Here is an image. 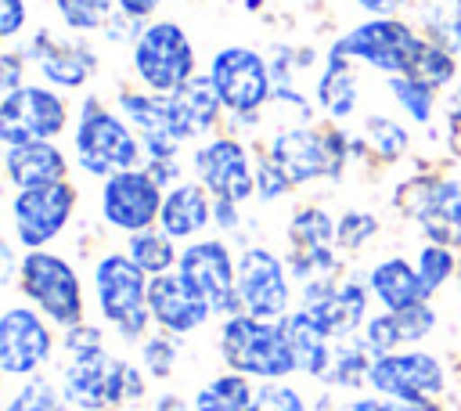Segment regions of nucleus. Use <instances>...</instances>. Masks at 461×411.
Instances as JSON below:
<instances>
[{
    "label": "nucleus",
    "instance_id": "49",
    "mask_svg": "<svg viewBox=\"0 0 461 411\" xmlns=\"http://www.w3.org/2000/svg\"><path fill=\"white\" fill-rule=\"evenodd\" d=\"M212 224H216L220 231H234V227H238V202L216 198V206H212Z\"/></svg>",
    "mask_w": 461,
    "mask_h": 411
},
{
    "label": "nucleus",
    "instance_id": "3",
    "mask_svg": "<svg viewBox=\"0 0 461 411\" xmlns=\"http://www.w3.org/2000/svg\"><path fill=\"white\" fill-rule=\"evenodd\" d=\"M148 285L151 278L126 256V252H104L94 263V299L104 317V324L115 328L122 342H140L151 321L148 310Z\"/></svg>",
    "mask_w": 461,
    "mask_h": 411
},
{
    "label": "nucleus",
    "instance_id": "8",
    "mask_svg": "<svg viewBox=\"0 0 461 411\" xmlns=\"http://www.w3.org/2000/svg\"><path fill=\"white\" fill-rule=\"evenodd\" d=\"M396 209L421 227L425 242L461 249V180L418 173L396 187Z\"/></svg>",
    "mask_w": 461,
    "mask_h": 411
},
{
    "label": "nucleus",
    "instance_id": "6",
    "mask_svg": "<svg viewBox=\"0 0 461 411\" xmlns=\"http://www.w3.org/2000/svg\"><path fill=\"white\" fill-rule=\"evenodd\" d=\"M18 288L22 296L58 328H72L83 321V281L76 267L47 249H29L18 263Z\"/></svg>",
    "mask_w": 461,
    "mask_h": 411
},
{
    "label": "nucleus",
    "instance_id": "46",
    "mask_svg": "<svg viewBox=\"0 0 461 411\" xmlns=\"http://www.w3.org/2000/svg\"><path fill=\"white\" fill-rule=\"evenodd\" d=\"M25 54L22 50H7V54H0V87H4V94H11V90H18V87H25L22 83V72H25Z\"/></svg>",
    "mask_w": 461,
    "mask_h": 411
},
{
    "label": "nucleus",
    "instance_id": "25",
    "mask_svg": "<svg viewBox=\"0 0 461 411\" xmlns=\"http://www.w3.org/2000/svg\"><path fill=\"white\" fill-rule=\"evenodd\" d=\"M212 206H216V198H209V191L198 180H180L162 198L158 227L176 242L194 238L212 224Z\"/></svg>",
    "mask_w": 461,
    "mask_h": 411
},
{
    "label": "nucleus",
    "instance_id": "18",
    "mask_svg": "<svg viewBox=\"0 0 461 411\" xmlns=\"http://www.w3.org/2000/svg\"><path fill=\"white\" fill-rule=\"evenodd\" d=\"M367 299L371 288L360 278H328V281H310L303 285V310L335 339H353L360 335V328L367 324Z\"/></svg>",
    "mask_w": 461,
    "mask_h": 411
},
{
    "label": "nucleus",
    "instance_id": "11",
    "mask_svg": "<svg viewBox=\"0 0 461 411\" xmlns=\"http://www.w3.org/2000/svg\"><path fill=\"white\" fill-rule=\"evenodd\" d=\"M367 386L389 400L425 404L447 393V368L429 350H396L371 361Z\"/></svg>",
    "mask_w": 461,
    "mask_h": 411
},
{
    "label": "nucleus",
    "instance_id": "52",
    "mask_svg": "<svg viewBox=\"0 0 461 411\" xmlns=\"http://www.w3.org/2000/svg\"><path fill=\"white\" fill-rule=\"evenodd\" d=\"M450 123H454V126L461 123V83H457V90H454V97H450Z\"/></svg>",
    "mask_w": 461,
    "mask_h": 411
},
{
    "label": "nucleus",
    "instance_id": "4",
    "mask_svg": "<svg viewBox=\"0 0 461 411\" xmlns=\"http://www.w3.org/2000/svg\"><path fill=\"white\" fill-rule=\"evenodd\" d=\"M72 151H76V162L83 173L104 180L119 169H137L140 137L133 133V126L122 115L104 108L97 97H86L79 108V119H76Z\"/></svg>",
    "mask_w": 461,
    "mask_h": 411
},
{
    "label": "nucleus",
    "instance_id": "13",
    "mask_svg": "<svg viewBox=\"0 0 461 411\" xmlns=\"http://www.w3.org/2000/svg\"><path fill=\"white\" fill-rule=\"evenodd\" d=\"M176 274L212 306V314L220 317H234L241 314V299H238V260L230 256L227 242L220 238H198L180 252Z\"/></svg>",
    "mask_w": 461,
    "mask_h": 411
},
{
    "label": "nucleus",
    "instance_id": "33",
    "mask_svg": "<svg viewBox=\"0 0 461 411\" xmlns=\"http://www.w3.org/2000/svg\"><path fill=\"white\" fill-rule=\"evenodd\" d=\"M288 249H335V220L321 206H303L288 220Z\"/></svg>",
    "mask_w": 461,
    "mask_h": 411
},
{
    "label": "nucleus",
    "instance_id": "50",
    "mask_svg": "<svg viewBox=\"0 0 461 411\" xmlns=\"http://www.w3.org/2000/svg\"><path fill=\"white\" fill-rule=\"evenodd\" d=\"M411 0H357V7H364L371 18H393L400 7H407Z\"/></svg>",
    "mask_w": 461,
    "mask_h": 411
},
{
    "label": "nucleus",
    "instance_id": "24",
    "mask_svg": "<svg viewBox=\"0 0 461 411\" xmlns=\"http://www.w3.org/2000/svg\"><path fill=\"white\" fill-rule=\"evenodd\" d=\"M166 97H169V112H173V126H176V137L180 141L205 137L220 123L223 101H220V94H216V87H212L209 76H194L180 90H173Z\"/></svg>",
    "mask_w": 461,
    "mask_h": 411
},
{
    "label": "nucleus",
    "instance_id": "38",
    "mask_svg": "<svg viewBox=\"0 0 461 411\" xmlns=\"http://www.w3.org/2000/svg\"><path fill=\"white\" fill-rule=\"evenodd\" d=\"M457 256H454V249H447V245H432V242H425L421 249H418V260H414V267H418V274H421V285H425V292H429V299L450 281V278H457Z\"/></svg>",
    "mask_w": 461,
    "mask_h": 411
},
{
    "label": "nucleus",
    "instance_id": "19",
    "mask_svg": "<svg viewBox=\"0 0 461 411\" xmlns=\"http://www.w3.org/2000/svg\"><path fill=\"white\" fill-rule=\"evenodd\" d=\"M54 353L50 321L36 306H7L0 314V371L7 379L36 375Z\"/></svg>",
    "mask_w": 461,
    "mask_h": 411
},
{
    "label": "nucleus",
    "instance_id": "34",
    "mask_svg": "<svg viewBox=\"0 0 461 411\" xmlns=\"http://www.w3.org/2000/svg\"><path fill=\"white\" fill-rule=\"evenodd\" d=\"M65 389L47 375H29L4 404V411H65Z\"/></svg>",
    "mask_w": 461,
    "mask_h": 411
},
{
    "label": "nucleus",
    "instance_id": "12",
    "mask_svg": "<svg viewBox=\"0 0 461 411\" xmlns=\"http://www.w3.org/2000/svg\"><path fill=\"white\" fill-rule=\"evenodd\" d=\"M238 299H241V314H252L259 321L288 317L292 314L288 263L267 245H249L238 256Z\"/></svg>",
    "mask_w": 461,
    "mask_h": 411
},
{
    "label": "nucleus",
    "instance_id": "53",
    "mask_svg": "<svg viewBox=\"0 0 461 411\" xmlns=\"http://www.w3.org/2000/svg\"><path fill=\"white\" fill-rule=\"evenodd\" d=\"M454 281H457V296H461V263H457V278Z\"/></svg>",
    "mask_w": 461,
    "mask_h": 411
},
{
    "label": "nucleus",
    "instance_id": "1",
    "mask_svg": "<svg viewBox=\"0 0 461 411\" xmlns=\"http://www.w3.org/2000/svg\"><path fill=\"white\" fill-rule=\"evenodd\" d=\"M61 389L65 400L79 411H115L122 404L144 400L148 382H144V368L108 353V346H94L68 353L61 368Z\"/></svg>",
    "mask_w": 461,
    "mask_h": 411
},
{
    "label": "nucleus",
    "instance_id": "14",
    "mask_svg": "<svg viewBox=\"0 0 461 411\" xmlns=\"http://www.w3.org/2000/svg\"><path fill=\"white\" fill-rule=\"evenodd\" d=\"M68 126V108L58 97V90L25 83L0 101V141L4 148L11 144H29V141H50Z\"/></svg>",
    "mask_w": 461,
    "mask_h": 411
},
{
    "label": "nucleus",
    "instance_id": "9",
    "mask_svg": "<svg viewBox=\"0 0 461 411\" xmlns=\"http://www.w3.org/2000/svg\"><path fill=\"white\" fill-rule=\"evenodd\" d=\"M421 43L425 36L400 18H367V22H357L349 32H342L331 43V50L342 54L346 61H364L378 72L407 76Z\"/></svg>",
    "mask_w": 461,
    "mask_h": 411
},
{
    "label": "nucleus",
    "instance_id": "21",
    "mask_svg": "<svg viewBox=\"0 0 461 411\" xmlns=\"http://www.w3.org/2000/svg\"><path fill=\"white\" fill-rule=\"evenodd\" d=\"M148 310H151V321L158 324V332H169V335H191L212 317V306L176 270L151 278Z\"/></svg>",
    "mask_w": 461,
    "mask_h": 411
},
{
    "label": "nucleus",
    "instance_id": "23",
    "mask_svg": "<svg viewBox=\"0 0 461 411\" xmlns=\"http://www.w3.org/2000/svg\"><path fill=\"white\" fill-rule=\"evenodd\" d=\"M4 173H7V184H14L18 191H29V187L68 180V162L54 141H29V144L4 148Z\"/></svg>",
    "mask_w": 461,
    "mask_h": 411
},
{
    "label": "nucleus",
    "instance_id": "30",
    "mask_svg": "<svg viewBox=\"0 0 461 411\" xmlns=\"http://www.w3.org/2000/svg\"><path fill=\"white\" fill-rule=\"evenodd\" d=\"M256 397V386L249 375L238 371H223L216 379H209L198 393H194V411H249Z\"/></svg>",
    "mask_w": 461,
    "mask_h": 411
},
{
    "label": "nucleus",
    "instance_id": "36",
    "mask_svg": "<svg viewBox=\"0 0 461 411\" xmlns=\"http://www.w3.org/2000/svg\"><path fill=\"white\" fill-rule=\"evenodd\" d=\"M360 141L367 144L371 155H378V159H385V162H389V159H400V155L411 148V133H407L396 119H389V115H367Z\"/></svg>",
    "mask_w": 461,
    "mask_h": 411
},
{
    "label": "nucleus",
    "instance_id": "5",
    "mask_svg": "<svg viewBox=\"0 0 461 411\" xmlns=\"http://www.w3.org/2000/svg\"><path fill=\"white\" fill-rule=\"evenodd\" d=\"M267 155L277 162V169L288 177L292 187L310 180H335L346 169L349 159V137L335 126H281L267 141Z\"/></svg>",
    "mask_w": 461,
    "mask_h": 411
},
{
    "label": "nucleus",
    "instance_id": "48",
    "mask_svg": "<svg viewBox=\"0 0 461 411\" xmlns=\"http://www.w3.org/2000/svg\"><path fill=\"white\" fill-rule=\"evenodd\" d=\"M115 7H119L126 18H137V22H144L148 14H155V11L162 7V0H115Z\"/></svg>",
    "mask_w": 461,
    "mask_h": 411
},
{
    "label": "nucleus",
    "instance_id": "35",
    "mask_svg": "<svg viewBox=\"0 0 461 411\" xmlns=\"http://www.w3.org/2000/svg\"><path fill=\"white\" fill-rule=\"evenodd\" d=\"M50 4H54L58 18L65 22V29H72V32H97L119 11L115 0H50Z\"/></svg>",
    "mask_w": 461,
    "mask_h": 411
},
{
    "label": "nucleus",
    "instance_id": "7",
    "mask_svg": "<svg viewBox=\"0 0 461 411\" xmlns=\"http://www.w3.org/2000/svg\"><path fill=\"white\" fill-rule=\"evenodd\" d=\"M130 65L148 94H173L194 79V47L180 22L162 18L140 29L130 47Z\"/></svg>",
    "mask_w": 461,
    "mask_h": 411
},
{
    "label": "nucleus",
    "instance_id": "15",
    "mask_svg": "<svg viewBox=\"0 0 461 411\" xmlns=\"http://www.w3.org/2000/svg\"><path fill=\"white\" fill-rule=\"evenodd\" d=\"M191 169L198 184L223 202H249L256 191V159L238 137H209L194 148Z\"/></svg>",
    "mask_w": 461,
    "mask_h": 411
},
{
    "label": "nucleus",
    "instance_id": "10",
    "mask_svg": "<svg viewBox=\"0 0 461 411\" xmlns=\"http://www.w3.org/2000/svg\"><path fill=\"white\" fill-rule=\"evenodd\" d=\"M209 79L234 119H252L274 97V68L270 61L241 43L220 47L209 61Z\"/></svg>",
    "mask_w": 461,
    "mask_h": 411
},
{
    "label": "nucleus",
    "instance_id": "31",
    "mask_svg": "<svg viewBox=\"0 0 461 411\" xmlns=\"http://www.w3.org/2000/svg\"><path fill=\"white\" fill-rule=\"evenodd\" d=\"M371 361H375V353L364 346L360 335L335 342V353H331V368L324 375V386H339V389H360V386H367Z\"/></svg>",
    "mask_w": 461,
    "mask_h": 411
},
{
    "label": "nucleus",
    "instance_id": "44",
    "mask_svg": "<svg viewBox=\"0 0 461 411\" xmlns=\"http://www.w3.org/2000/svg\"><path fill=\"white\" fill-rule=\"evenodd\" d=\"M61 346H65V353L94 350V346H104V332H101L97 324H86V321H79V324L65 328V335H61Z\"/></svg>",
    "mask_w": 461,
    "mask_h": 411
},
{
    "label": "nucleus",
    "instance_id": "45",
    "mask_svg": "<svg viewBox=\"0 0 461 411\" xmlns=\"http://www.w3.org/2000/svg\"><path fill=\"white\" fill-rule=\"evenodd\" d=\"M25 0H0V40H14L25 25Z\"/></svg>",
    "mask_w": 461,
    "mask_h": 411
},
{
    "label": "nucleus",
    "instance_id": "41",
    "mask_svg": "<svg viewBox=\"0 0 461 411\" xmlns=\"http://www.w3.org/2000/svg\"><path fill=\"white\" fill-rule=\"evenodd\" d=\"M375 234H378V216L367 209H346L335 220V249L342 252H360Z\"/></svg>",
    "mask_w": 461,
    "mask_h": 411
},
{
    "label": "nucleus",
    "instance_id": "40",
    "mask_svg": "<svg viewBox=\"0 0 461 411\" xmlns=\"http://www.w3.org/2000/svg\"><path fill=\"white\" fill-rule=\"evenodd\" d=\"M137 346H140V368H144L151 379H169V375H173L176 357H180L176 335H169V332H151V335H144Z\"/></svg>",
    "mask_w": 461,
    "mask_h": 411
},
{
    "label": "nucleus",
    "instance_id": "22",
    "mask_svg": "<svg viewBox=\"0 0 461 411\" xmlns=\"http://www.w3.org/2000/svg\"><path fill=\"white\" fill-rule=\"evenodd\" d=\"M436 321L439 317H436L432 303H414L403 310H382V314L367 317V324L360 328V339L375 357H382V353L411 350L414 342L429 339L436 332Z\"/></svg>",
    "mask_w": 461,
    "mask_h": 411
},
{
    "label": "nucleus",
    "instance_id": "27",
    "mask_svg": "<svg viewBox=\"0 0 461 411\" xmlns=\"http://www.w3.org/2000/svg\"><path fill=\"white\" fill-rule=\"evenodd\" d=\"M367 288L382 303V310H403L414 303H429V292L421 285V274L403 256H385L367 270Z\"/></svg>",
    "mask_w": 461,
    "mask_h": 411
},
{
    "label": "nucleus",
    "instance_id": "32",
    "mask_svg": "<svg viewBox=\"0 0 461 411\" xmlns=\"http://www.w3.org/2000/svg\"><path fill=\"white\" fill-rule=\"evenodd\" d=\"M425 40L439 43L450 54H461V0H421L418 4Z\"/></svg>",
    "mask_w": 461,
    "mask_h": 411
},
{
    "label": "nucleus",
    "instance_id": "42",
    "mask_svg": "<svg viewBox=\"0 0 461 411\" xmlns=\"http://www.w3.org/2000/svg\"><path fill=\"white\" fill-rule=\"evenodd\" d=\"M249 411H306V400L295 386L277 379V382H259L256 386V397H252Z\"/></svg>",
    "mask_w": 461,
    "mask_h": 411
},
{
    "label": "nucleus",
    "instance_id": "29",
    "mask_svg": "<svg viewBox=\"0 0 461 411\" xmlns=\"http://www.w3.org/2000/svg\"><path fill=\"white\" fill-rule=\"evenodd\" d=\"M126 256H130L148 278L169 274V270H176V263H180L176 238H169L162 227H148V231L130 234V242H126Z\"/></svg>",
    "mask_w": 461,
    "mask_h": 411
},
{
    "label": "nucleus",
    "instance_id": "28",
    "mask_svg": "<svg viewBox=\"0 0 461 411\" xmlns=\"http://www.w3.org/2000/svg\"><path fill=\"white\" fill-rule=\"evenodd\" d=\"M357 101H360V87H357V76H353L349 61L342 54L328 50L324 68L317 76V105L331 119H349L357 112Z\"/></svg>",
    "mask_w": 461,
    "mask_h": 411
},
{
    "label": "nucleus",
    "instance_id": "47",
    "mask_svg": "<svg viewBox=\"0 0 461 411\" xmlns=\"http://www.w3.org/2000/svg\"><path fill=\"white\" fill-rule=\"evenodd\" d=\"M144 169L158 180V187H162V191H169V187H176V184H180V166H176V159H155V162H148Z\"/></svg>",
    "mask_w": 461,
    "mask_h": 411
},
{
    "label": "nucleus",
    "instance_id": "43",
    "mask_svg": "<svg viewBox=\"0 0 461 411\" xmlns=\"http://www.w3.org/2000/svg\"><path fill=\"white\" fill-rule=\"evenodd\" d=\"M256 191H259V198L263 202H274V198H281V195H288L292 191V184H288V177L277 169V162L267 155V148L259 151L256 148Z\"/></svg>",
    "mask_w": 461,
    "mask_h": 411
},
{
    "label": "nucleus",
    "instance_id": "26",
    "mask_svg": "<svg viewBox=\"0 0 461 411\" xmlns=\"http://www.w3.org/2000/svg\"><path fill=\"white\" fill-rule=\"evenodd\" d=\"M281 324H285V335H288V346H292V357H295V371L324 382V375L331 368L335 339L303 306H295L288 317H281Z\"/></svg>",
    "mask_w": 461,
    "mask_h": 411
},
{
    "label": "nucleus",
    "instance_id": "16",
    "mask_svg": "<svg viewBox=\"0 0 461 411\" xmlns=\"http://www.w3.org/2000/svg\"><path fill=\"white\" fill-rule=\"evenodd\" d=\"M166 191L148 169H119L101 184V220L112 231L137 234L155 227Z\"/></svg>",
    "mask_w": 461,
    "mask_h": 411
},
{
    "label": "nucleus",
    "instance_id": "17",
    "mask_svg": "<svg viewBox=\"0 0 461 411\" xmlns=\"http://www.w3.org/2000/svg\"><path fill=\"white\" fill-rule=\"evenodd\" d=\"M72 213H76V187L68 180L18 191L14 202H11V220H14L18 245L25 252L29 249H47L68 227Z\"/></svg>",
    "mask_w": 461,
    "mask_h": 411
},
{
    "label": "nucleus",
    "instance_id": "51",
    "mask_svg": "<svg viewBox=\"0 0 461 411\" xmlns=\"http://www.w3.org/2000/svg\"><path fill=\"white\" fill-rule=\"evenodd\" d=\"M151 411H187V404L176 397V393H162L158 400H155V407Z\"/></svg>",
    "mask_w": 461,
    "mask_h": 411
},
{
    "label": "nucleus",
    "instance_id": "20",
    "mask_svg": "<svg viewBox=\"0 0 461 411\" xmlns=\"http://www.w3.org/2000/svg\"><path fill=\"white\" fill-rule=\"evenodd\" d=\"M25 61H32L40 68V76L61 90H79L86 79H94L97 72V54L79 43V40H65L50 29H36L32 40L22 47Z\"/></svg>",
    "mask_w": 461,
    "mask_h": 411
},
{
    "label": "nucleus",
    "instance_id": "37",
    "mask_svg": "<svg viewBox=\"0 0 461 411\" xmlns=\"http://www.w3.org/2000/svg\"><path fill=\"white\" fill-rule=\"evenodd\" d=\"M389 94L393 101L414 119V123H432V112H436V87L414 79V76H389Z\"/></svg>",
    "mask_w": 461,
    "mask_h": 411
},
{
    "label": "nucleus",
    "instance_id": "2",
    "mask_svg": "<svg viewBox=\"0 0 461 411\" xmlns=\"http://www.w3.org/2000/svg\"><path fill=\"white\" fill-rule=\"evenodd\" d=\"M216 350L227 371H238L259 382H277L295 371V357L281 321H259L252 314L223 317L216 332Z\"/></svg>",
    "mask_w": 461,
    "mask_h": 411
},
{
    "label": "nucleus",
    "instance_id": "39",
    "mask_svg": "<svg viewBox=\"0 0 461 411\" xmlns=\"http://www.w3.org/2000/svg\"><path fill=\"white\" fill-rule=\"evenodd\" d=\"M407 76H414V79H421V83H429V87L439 90V87L454 83V76H457V61H454L450 50H443V47L432 43V40H425Z\"/></svg>",
    "mask_w": 461,
    "mask_h": 411
}]
</instances>
